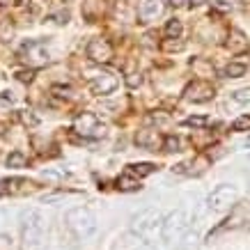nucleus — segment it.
Listing matches in <instances>:
<instances>
[{
  "label": "nucleus",
  "instance_id": "nucleus-1",
  "mask_svg": "<svg viewBox=\"0 0 250 250\" xmlns=\"http://www.w3.org/2000/svg\"><path fill=\"white\" fill-rule=\"evenodd\" d=\"M67 228L74 232L76 239L81 241H87L99 232V223L97 216L87 209V207H76L67 213Z\"/></svg>",
  "mask_w": 250,
  "mask_h": 250
},
{
  "label": "nucleus",
  "instance_id": "nucleus-2",
  "mask_svg": "<svg viewBox=\"0 0 250 250\" xmlns=\"http://www.w3.org/2000/svg\"><path fill=\"white\" fill-rule=\"evenodd\" d=\"M163 220H166L163 218V213H161L159 209L149 207V209H143L140 213L133 216V220H131V229H133L138 236H143V239H152V236L163 228Z\"/></svg>",
  "mask_w": 250,
  "mask_h": 250
},
{
  "label": "nucleus",
  "instance_id": "nucleus-3",
  "mask_svg": "<svg viewBox=\"0 0 250 250\" xmlns=\"http://www.w3.org/2000/svg\"><path fill=\"white\" fill-rule=\"evenodd\" d=\"M44 232H46V223H44V216L42 211L37 209H30V211L23 213L21 218V234H23V243L25 246H39L42 239H44Z\"/></svg>",
  "mask_w": 250,
  "mask_h": 250
},
{
  "label": "nucleus",
  "instance_id": "nucleus-4",
  "mask_svg": "<svg viewBox=\"0 0 250 250\" xmlns=\"http://www.w3.org/2000/svg\"><path fill=\"white\" fill-rule=\"evenodd\" d=\"M188 228V211L186 209H174L166 220H163V228H161V239L163 241H177L184 234V229Z\"/></svg>",
  "mask_w": 250,
  "mask_h": 250
},
{
  "label": "nucleus",
  "instance_id": "nucleus-5",
  "mask_svg": "<svg viewBox=\"0 0 250 250\" xmlns=\"http://www.w3.org/2000/svg\"><path fill=\"white\" fill-rule=\"evenodd\" d=\"M236 197H239V188L232 184H220L211 190V195L207 197V205L209 209H228L229 205H234Z\"/></svg>",
  "mask_w": 250,
  "mask_h": 250
},
{
  "label": "nucleus",
  "instance_id": "nucleus-6",
  "mask_svg": "<svg viewBox=\"0 0 250 250\" xmlns=\"http://www.w3.org/2000/svg\"><path fill=\"white\" fill-rule=\"evenodd\" d=\"M74 131L81 133V136H85V138H97L104 133V126L99 124L94 113H83L74 120Z\"/></svg>",
  "mask_w": 250,
  "mask_h": 250
},
{
  "label": "nucleus",
  "instance_id": "nucleus-7",
  "mask_svg": "<svg viewBox=\"0 0 250 250\" xmlns=\"http://www.w3.org/2000/svg\"><path fill=\"white\" fill-rule=\"evenodd\" d=\"M87 58L97 64H106L113 60V46L108 44L106 39H92L87 44Z\"/></svg>",
  "mask_w": 250,
  "mask_h": 250
},
{
  "label": "nucleus",
  "instance_id": "nucleus-8",
  "mask_svg": "<svg viewBox=\"0 0 250 250\" xmlns=\"http://www.w3.org/2000/svg\"><path fill=\"white\" fill-rule=\"evenodd\" d=\"M184 97L188 101H195V104H202V101H209L213 97V85L207 83V81H193V83L186 85L184 90Z\"/></svg>",
  "mask_w": 250,
  "mask_h": 250
},
{
  "label": "nucleus",
  "instance_id": "nucleus-9",
  "mask_svg": "<svg viewBox=\"0 0 250 250\" xmlns=\"http://www.w3.org/2000/svg\"><path fill=\"white\" fill-rule=\"evenodd\" d=\"M90 90L99 97H106V94H113L117 90V78L113 74H99V76H92L90 81Z\"/></svg>",
  "mask_w": 250,
  "mask_h": 250
},
{
  "label": "nucleus",
  "instance_id": "nucleus-10",
  "mask_svg": "<svg viewBox=\"0 0 250 250\" xmlns=\"http://www.w3.org/2000/svg\"><path fill=\"white\" fill-rule=\"evenodd\" d=\"M163 9H166L163 0H145L143 7H140V16L145 21H154V19H159L163 14Z\"/></svg>",
  "mask_w": 250,
  "mask_h": 250
},
{
  "label": "nucleus",
  "instance_id": "nucleus-11",
  "mask_svg": "<svg viewBox=\"0 0 250 250\" xmlns=\"http://www.w3.org/2000/svg\"><path fill=\"white\" fill-rule=\"evenodd\" d=\"M117 190H124V193H133V190H140L143 186H140V182H138L136 177L131 172H126V174H122V177H117Z\"/></svg>",
  "mask_w": 250,
  "mask_h": 250
},
{
  "label": "nucleus",
  "instance_id": "nucleus-12",
  "mask_svg": "<svg viewBox=\"0 0 250 250\" xmlns=\"http://www.w3.org/2000/svg\"><path fill=\"white\" fill-rule=\"evenodd\" d=\"M156 143H159V133L156 131H140V133H136L138 147H156Z\"/></svg>",
  "mask_w": 250,
  "mask_h": 250
},
{
  "label": "nucleus",
  "instance_id": "nucleus-13",
  "mask_svg": "<svg viewBox=\"0 0 250 250\" xmlns=\"http://www.w3.org/2000/svg\"><path fill=\"white\" fill-rule=\"evenodd\" d=\"M126 172H131L133 177H147V174L156 172V166L154 163H131L126 166Z\"/></svg>",
  "mask_w": 250,
  "mask_h": 250
},
{
  "label": "nucleus",
  "instance_id": "nucleus-14",
  "mask_svg": "<svg viewBox=\"0 0 250 250\" xmlns=\"http://www.w3.org/2000/svg\"><path fill=\"white\" fill-rule=\"evenodd\" d=\"M163 149L170 154L174 152H184V140L179 136H166L163 138Z\"/></svg>",
  "mask_w": 250,
  "mask_h": 250
},
{
  "label": "nucleus",
  "instance_id": "nucleus-15",
  "mask_svg": "<svg viewBox=\"0 0 250 250\" xmlns=\"http://www.w3.org/2000/svg\"><path fill=\"white\" fill-rule=\"evenodd\" d=\"M184 32V23L179 21V19H170V21L166 23V35L167 39H179Z\"/></svg>",
  "mask_w": 250,
  "mask_h": 250
},
{
  "label": "nucleus",
  "instance_id": "nucleus-16",
  "mask_svg": "<svg viewBox=\"0 0 250 250\" xmlns=\"http://www.w3.org/2000/svg\"><path fill=\"white\" fill-rule=\"evenodd\" d=\"M223 74H225V78H241L243 74H246V64H239V62H229Z\"/></svg>",
  "mask_w": 250,
  "mask_h": 250
},
{
  "label": "nucleus",
  "instance_id": "nucleus-17",
  "mask_svg": "<svg viewBox=\"0 0 250 250\" xmlns=\"http://www.w3.org/2000/svg\"><path fill=\"white\" fill-rule=\"evenodd\" d=\"M25 163H28V156L23 152H19V149L7 156V167H25Z\"/></svg>",
  "mask_w": 250,
  "mask_h": 250
},
{
  "label": "nucleus",
  "instance_id": "nucleus-18",
  "mask_svg": "<svg viewBox=\"0 0 250 250\" xmlns=\"http://www.w3.org/2000/svg\"><path fill=\"white\" fill-rule=\"evenodd\" d=\"M184 124H186V126H193V129H202V126H207V124H209V117H202V115L186 117V120H184Z\"/></svg>",
  "mask_w": 250,
  "mask_h": 250
},
{
  "label": "nucleus",
  "instance_id": "nucleus-19",
  "mask_svg": "<svg viewBox=\"0 0 250 250\" xmlns=\"http://www.w3.org/2000/svg\"><path fill=\"white\" fill-rule=\"evenodd\" d=\"M232 99H234L236 104H248V101H250V87H243V90H236L234 94H232Z\"/></svg>",
  "mask_w": 250,
  "mask_h": 250
},
{
  "label": "nucleus",
  "instance_id": "nucleus-20",
  "mask_svg": "<svg viewBox=\"0 0 250 250\" xmlns=\"http://www.w3.org/2000/svg\"><path fill=\"white\" fill-rule=\"evenodd\" d=\"M232 129H234V131H250V115L239 117V120L232 124Z\"/></svg>",
  "mask_w": 250,
  "mask_h": 250
},
{
  "label": "nucleus",
  "instance_id": "nucleus-21",
  "mask_svg": "<svg viewBox=\"0 0 250 250\" xmlns=\"http://www.w3.org/2000/svg\"><path fill=\"white\" fill-rule=\"evenodd\" d=\"M140 83H143V74H131V76L126 78V85H129V87H138Z\"/></svg>",
  "mask_w": 250,
  "mask_h": 250
},
{
  "label": "nucleus",
  "instance_id": "nucleus-22",
  "mask_svg": "<svg viewBox=\"0 0 250 250\" xmlns=\"http://www.w3.org/2000/svg\"><path fill=\"white\" fill-rule=\"evenodd\" d=\"M53 94H58V97H71V87H62V85H55L53 87Z\"/></svg>",
  "mask_w": 250,
  "mask_h": 250
},
{
  "label": "nucleus",
  "instance_id": "nucleus-23",
  "mask_svg": "<svg viewBox=\"0 0 250 250\" xmlns=\"http://www.w3.org/2000/svg\"><path fill=\"white\" fill-rule=\"evenodd\" d=\"M213 7L218 9V12H229V9H232V5H229L228 0H216V2H213Z\"/></svg>",
  "mask_w": 250,
  "mask_h": 250
},
{
  "label": "nucleus",
  "instance_id": "nucleus-24",
  "mask_svg": "<svg viewBox=\"0 0 250 250\" xmlns=\"http://www.w3.org/2000/svg\"><path fill=\"white\" fill-rule=\"evenodd\" d=\"M163 48L166 51H182L184 44H179V42H163Z\"/></svg>",
  "mask_w": 250,
  "mask_h": 250
},
{
  "label": "nucleus",
  "instance_id": "nucleus-25",
  "mask_svg": "<svg viewBox=\"0 0 250 250\" xmlns=\"http://www.w3.org/2000/svg\"><path fill=\"white\" fill-rule=\"evenodd\" d=\"M16 76H19V81H21V83H30L32 76H35V71H19Z\"/></svg>",
  "mask_w": 250,
  "mask_h": 250
},
{
  "label": "nucleus",
  "instance_id": "nucleus-26",
  "mask_svg": "<svg viewBox=\"0 0 250 250\" xmlns=\"http://www.w3.org/2000/svg\"><path fill=\"white\" fill-rule=\"evenodd\" d=\"M2 195H7V184L5 182H0V197Z\"/></svg>",
  "mask_w": 250,
  "mask_h": 250
},
{
  "label": "nucleus",
  "instance_id": "nucleus-27",
  "mask_svg": "<svg viewBox=\"0 0 250 250\" xmlns=\"http://www.w3.org/2000/svg\"><path fill=\"white\" fill-rule=\"evenodd\" d=\"M16 0H0V7H9V5H14Z\"/></svg>",
  "mask_w": 250,
  "mask_h": 250
},
{
  "label": "nucleus",
  "instance_id": "nucleus-28",
  "mask_svg": "<svg viewBox=\"0 0 250 250\" xmlns=\"http://www.w3.org/2000/svg\"><path fill=\"white\" fill-rule=\"evenodd\" d=\"M170 5H172V7H182L184 0H170Z\"/></svg>",
  "mask_w": 250,
  "mask_h": 250
},
{
  "label": "nucleus",
  "instance_id": "nucleus-29",
  "mask_svg": "<svg viewBox=\"0 0 250 250\" xmlns=\"http://www.w3.org/2000/svg\"><path fill=\"white\" fill-rule=\"evenodd\" d=\"M205 0H190V5H202Z\"/></svg>",
  "mask_w": 250,
  "mask_h": 250
},
{
  "label": "nucleus",
  "instance_id": "nucleus-30",
  "mask_svg": "<svg viewBox=\"0 0 250 250\" xmlns=\"http://www.w3.org/2000/svg\"><path fill=\"white\" fill-rule=\"evenodd\" d=\"M2 223H5V213L0 211V225H2Z\"/></svg>",
  "mask_w": 250,
  "mask_h": 250
},
{
  "label": "nucleus",
  "instance_id": "nucleus-31",
  "mask_svg": "<svg viewBox=\"0 0 250 250\" xmlns=\"http://www.w3.org/2000/svg\"><path fill=\"white\" fill-rule=\"evenodd\" d=\"M246 145H248V147H250V138H248V143H246Z\"/></svg>",
  "mask_w": 250,
  "mask_h": 250
}]
</instances>
